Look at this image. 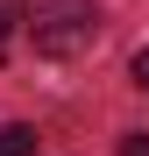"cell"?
<instances>
[{
  "label": "cell",
  "mask_w": 149,
  "mask_h": 156,
  "mask_svg": "<svg viewBox=\"0 0 149 156\" xmlns=\"http://www.w3.org/2000/svg\"><path fill=\"white\" fill-rule=\"evenodd\" d=\"M128 71H135V85L149 92V50H135V64H128Z\"/></svg>",
  "instance_id": "3"
},
{
  "label": "cell",
  "mask_w": 149,
  "mask_h": 156,
  "mask_svg": "<svg viewBox=\"0 0 149 156\" xmlns=\"http://www.w3.org/2000/svg\"><path fill=\"white\" fill-rule=\"evenodd\" d=\"M14 14H21V29H29V43L43 57H85L92 36H99L92 0H14Z\"/></svg>",
  "instance_id": "1"
},
{
  "label": "cell",
  "mask_w": 149,
  "mask_h": 156,
  "mask_svg": "<svg viewBox=\"0 0 149 156\" xmlns=\"http://www.w3.org/2000/svg\"><path fill=\"white\" fill-rule=\"evenodd\" d=\"M0 156H36V128H0Z\"/></svg>",
  "instance_id": "2"
},
{
  "label": "cell",
  "mask_w": 149,
  "mask_h": 156,
  "mask_svg": "<svg viewBox=\"0 0 149 156\" xmlns=\"http://www.w3.org/2000/svg\"><path fill=\"white\" fill-rule=\"evenodd\" d=\"M7 21H14V14H7V7H0V57H7Z\"/></svg>",
  "instance_id": "5"
},
{
  "label": "cell",
  "mask_w": 149,
  "mask_h": 156,
  "mask_svg": "<svg viewBox=\"0 0 149 156\" xmlns=\"http://www.w3.org/2000/svg\"><path fill=\"white\" fill-rule=\"evenodd\" d=\"M121 156H149V135H142V128H135L128 142H121Z\"/></svg>",
  "instance_id": "4"
}]
</instances>
